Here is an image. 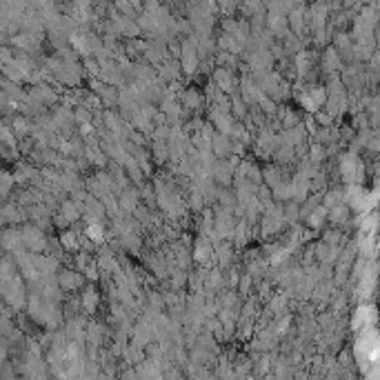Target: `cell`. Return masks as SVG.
<instances>
[{
    "mask_svg": "<svg viewBox=\"0 0 380 380\" xmlns=\"http://www.w3.org/2000/svg\"><path fill=\"white\" fill-rule=\"evenodd\" d=\"M211 256H213V249L209 247L207 242H198V247H196L194 251V260L196 262H202V265H207V262L211 260Z\"/></svg>",
    "mask_w": 380,
    "mask_h": 380,
    "instance_id": "cell-6",
    "label": "cell"
},
{
    "mask_svg": "<svg viewBox=\"0 0 380 380\" xmlns=\"http://www.w3.org/2000/svg\"><path fill=\"white\" fill-rule=\"evenodd\" d=\"M227 283H229L231 287H236V285H238V274H236V272H231V276L227 278Z\"/></svg>",
    "mask_w": 380,
    "mask_h": 380,
    "instance_id": "cell-19",
    "label": "cell"
},
{
    "mask_svg": "<svg viewBox=\"0 0 380 380\" xmlns=\"http://www.w3.org/2000/svg\"><path fill=\"white\" fill-rule=\"evenodd\" d=\"M185 105L189 107V109H196L200 105V96L196 94V91H187V96H185Z\"/></svg>",
    "mask_w": 380,
    "mask_h": 380,
    "instance_id": "cell-12",
    "label": "cell"
},
{
    "mask_svg": "<svg viewBox=\"0 0 380 380\" xmlns=\"http://www.w3.org/2000/svg\"><path fill=\"white\" fill-rule=\"evenodd\" d=\"M58 283H60V287H63L65 291H71V289H78V287L83 285V278L78 274H73V272H63V274H60V278H58Z\"/></svg>",
    "mask_w": 380,
    "mask_h": 380,
    "instance_id": "cell-3",
    "label": "cell"
},
{
    "mask_svg": "<svg viewBox=\"0 0 380 380\" xmlns=\"http://www.w3.org/2000/svg\"><path fill=\"white\" fill-rule=\"evenodd\" d=\"M14 129H16V133H27L29 131V122L24 118H16L14 120Z\"/></svg>",
    "mask_w": 380,
    "mask_h": 380,
    "instance_id": "cell-15",
    "label": "cell"
},
{
    "mask_svg": "<svg viewBox=\"0 0 380 380\" xmlns=\"http://www.w3.org/2000/svg\"><path fill=\"white\" fill-rule=\"evenodd\" d=\"M324 213H327L324 209H316V211L309 216V225H311V227H320L322 220H324Z\"/></svg>",
    "mask_w": 380,
    "mask_h": 380,
    "instance_id": "cell-13",
    "label": "cell"
},
{
    "mask_svg": "<svg viewBox=\"0 0 380 380\" xmlns=\"http://www.w3.org/2000/svg\"><path fill=\"white\" fill-rule=\"evenodd\" d=\"M167 149H169V145L165 143H156L154 145V156H156V160H165V158H167Z\"/></svg>",
    "mask_w": 380,
    "mask_h": 380,
    "instance_id": "cell-10",
    "label": "cell"
},
{
    "mask_svg": "<svg viewBox=\"0 0 380 380\" xmlns=\"http://www.w3.org/2000/svg\"><path fill=\"white\" fill-rule=\"evenodd\" d=\"M63 247L65 249H78V245H80V240H78V236L73 234V231H67V234H63Z\"/></svg>",
    "mask_w": 380,
    "mask_h": 380,
    "instance_id": "cell-9",
    "label": "cell"
},
{
    "mask_svg": "<svg viewBox=\"0 0 380 380\" xmlns=\"http://www.w3.org/2000/svg\"><path fill=\"white\" fill-rule=\"evenodd\" d=\"M120 207L127 209V211H136L138 209V192L125 187V192H122V196H120Z\"/></svg>",
    "mask_w": 380,
    "mask_h": 380,
    "instance_id": "cell-5",
    "label": "cell"
},
{
    "mask_svg": "<svg viewBox=\"0 0 380 380\" xmlns=\"http://www.w3.org/2000/svg\"><path fill=\"white\" fill-rule=\"evenodd\" d=\"M22 245L27 247L29 251H40V249H45V234L38 229V227H27V229L22 231Z\"/></svg>",
    "mask_w": 380,
    "mask_h": 380,
    "instance_id": "cell-1",
    "label": "cell"
},
{
    "mask_svg": "<svg viewBox=\"0 0 380 380\" xmlns=\"http://www.w3.org/2000/svg\"><path fill=\"white\" fill-rule=\"evenodd\" d=\"M192 207H194V209H202V196L200 194L192 196Z\"/></svg>",
    "mask_w": 380,
    "mask_h": 380,
    "instance_id": "cell-18",
    "label": "cell"
},
{
    "mask_svg": "<svg viewBox=\"0 0 380 380\" xmlns=\"http://www.w3.org/2000/svg\"><path fill=\"white\" fill-rule=\"evenodd\" d=\"M347 216H349V209H347V207H342V205H336V207H332V211H329V220L336 223V225L345 223Z\"/></svg>",
    "mask_w": 380,
    "mask_h": 380,
    "instance_id": "cell-8",
    "label": "cell"
},
{
    "mask_svg": "<svg viewBox=\"0 0 380 380\" xmlns=\"http://www.w3.org/2000/svg\"><path fill=\"white\" fill-rule=\"evenodd\" d=\"M76 120L83 122V125H85V122H89V120H91V112H87L85 107H80V109L76 112Z\"/></svg>",
    "mask_w": 380,
    "mask_h": 380,
    "instance_id": "cell-17",
    "label": "cell"
},
{
    "mask_svg": "<svg viewBox=\"0 0 380 380\" xmlns=\"http://www.w3.org/2000/svg\"><path fill=\"white\" fill-rule=\"evenodd\" d=\"M234 167H231V162H218V167H213L211 169V174H213V178L220 180L223 185H229L231 182V176H234Z\"/></svg>",
    "mask_w": 380,
    "mask_h": 380,
    "instance_id": "cell-2",
    "label": "cell"
},
{
    "mask_svg": "<svg viewBox=\"0 0 380 380\" xmlns=\"http://www.w3.org/2000/svg\"><path fill=\"white\" fill-rule=\"evenodd\" d=\"M324 158V147L322 145H314L311 147V160L318 162V160H322Z\"/></svg>",
    "mask_w": 380,
    "mask_h": 380,
    "instance_id": "cell-16",
    "label": "cell"
},
{
    "mask_svg": "<svg viewBox=\"0 0 380 380\" xmlns=\"http://www.w3.org/2000/svg\"><path fill=\"white\" fill-rule=\"evenodd\" d=\"M258 102H260L262 112H267V114H276V109H278V107H276L272 100H269V98H265L262 94H260V98H258Z\"/></svg>",
    "mask_w": 380,
    "mask_h": 380,
    "instance_id": "cell-14",
    "label": "cell"
},
{
    "mask_svg": "<svg viewBox=\"0 0 380 380\" xmlns=\"http://www.w3.org/2000/svg\"><path fill=\"white\" fill-rule=\"evenodd\" d=\"M229 254H231L229 245H220V247H218V260H220V265H229Z\"/></svg>",
    "mask_w": 380,
    "mask_h": 380,
    "instance_id": "cell-11",
    "label": "cell"
},
{
    "mask_svg": "<svg viewBox=\"0 0 380 380\" xmlns=\"http://www.w3.org/2000/svg\"><path fill=\"white\" fill-rule=\"evenodd\" d=\"M211 147H213V154L220 156V158L229 156V151H234V149H231V143L227 140V133H223V136H213L211 138Z\"/></svg>",
    "mask_w": 380,
    "mask_h": 380,
    "instance_id": "cell-4",
    "label": "cell"
},
{
    "mask_svg": "<svg viewBox=\"0 0 380 380\" xmlns=\"http://www.w3.org/2000/svg\"><path fill=\"white\" fill-rule=\"evenodd\" d=\"M83 307L87 309L89 314H91V311H96V307H98V293L94 289H87V291L83 293Z\"/></svg>",
    "mask_w": 380,
    "mask_h": 380,
    "instance_id": "cell-7",
    "label": "cell"
}]
</instances>
